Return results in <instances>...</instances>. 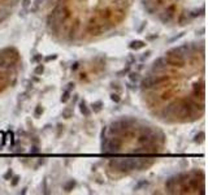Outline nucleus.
<instances>
[{"label": "nucleus", "instance_id": "20e7f679", "mask_svg": "<svg viewBox=\"0 0 208 195\" xmlns=\"http://www.w3.org/2000/svg\"><path fill=\"white\" fill-rule=\"evenodd\" d=\"M146 47V43L144 42H142V40H133V42H130V44H129V48L130 49H140V48H144Z\"/></svg>", "mask_w": 208, "mask_h": 195}, {"label": "nucleus", "instance_id": "c756f323", "mask_svg": "<svg viewBox=\"0 0 208 195\" xmlns=\"http://www.w3.org/2000/svg\"><path fill=\"white\" fill-rule=\"evenodd\" d=\"M73 88H74V83H73V82L68 83V86H66V90H68V91H70V90H73Z\"/></svg>", "mask_w": 208, "mask_h": 195}, {"label": "nucleus", "instance_id": "f03ea898", "mask_svg": "<svg viewBox=\"0 0 208 195\" xmlns=\"http://www.w3.org/2000/svg\"><path fill=\"white\" fill-rule=\"evenodd\" d=\"M140 88L142 91H150V90H153V85H152V77L151 74L148 73L144 78L140 79Z\"/></svg>", "mask_w": 208, "mask_h": 195}, {"label": "nucleus", "instance_id": "ddd939ff", "mask_svg": "<svg viewBox=\"0 0 208 195\" xmlns=\"http://www.w3.org/2000/svg\"><path fill=\"white\" fill-rule=\"evenodd\" d=\"M72 114H73V108H70V107H68V108H65L62 111V117H65V118H70Z\"/></svg>", "mask_w": 208, "mask_h": 195}, {"label": "nucleus", "instance_id": "dca6fc26", "mask_svg": "<svg viewBox=\"0 0 208 195\" xmlns=\"http://www.w3.org/2000/svg\"><path fill=\"white\" fill-rule=\"evenodd\" d=\"M43 72H44V65H42V64L36 65L35 69H34V73H35V74H38V75H40Z\"/></svg>", "mask_w": 208, "mask_h": 195}, {"label": "nucleus", "instance_id": "a878e982", "mask_svg": "<svg viewBox=\"0 0 208 195\" xmlns=\"http://www.w3.org/2000/svg\"><path fill=\"white\" fill-rule=\"evenodd\" d=\"M150 55H151V51H146L144 53L140 56V60H142V61H144L146 59H148V57H150Z\"/></svg>", "mask_w": 208, "mask_h": 195}, {"label": "nucleus", "instance_id": "f8f14e48", "mask_svg": "<svg viewBox=\"0 0 208 195\" xmlns=\"http://www.w3.org/2000/svg\"><path fill=\"white\" fill-rule=\"evenodd\" d=\"M146 186H148V181H147V179H142V181H139L134 186V190H135V191H138V190H140L142 187H146Z\"/></svg>", "mask_w": 208, "mask_h": 195}, {"label": "nucleus", "instance_id": "f257e3e1", "mask_svg": "<svg viewBox=\"0 0 208 195\" xmlns=\"http://www.w3.org/2000/svg\"><path fill=\"white\" fill-rule=\"evenodd\" d=\"M122 143H124V140H122L121 137L111 138V139H108V142H107L105 152H111V153L118 152V151L121 150V147H122Z\"/></svg>", "mask_w": 208, "mask_h": 195}, {"label": "nucleus", "instance_id": "7c9ffc66", "mask_svg": "<svg viewBox=\"0 0 208 195\" xmlns=\"http://www.w3.org/2000/svg\"><path fill=\"white\" fill-rule=\"evenodd\" d=\"M183 34H185V33H181V34H179V35H177V36H174V38H172L169 42H174V40H177V39H179V38H181V36H183Z\"/></svg>", "mask_w": 208, "mask_h": 195}, {"label": "nucleus", "instance_id": "423d86ee", "mask_svg": "<svg viewBox=\"0 0 208 195\" xmlns=\"http://www.w3.org/2000/svg\"><path fill=\"white\" fill-rule=\"evenodd\" d=\"M164 14H166L168 17L170 18H174V14H176V5L172 4V5H168V7L165 8V9L163 10Z\"/></svg>", "mask_w": 208, "mask_h": 195}, {"label": "nucleus", "instance_id": "9b49d317", "mask_svg": "<svg viewBox=\"0 0 208 195\" xmlns=\"http://www.w3.org/2000/svg\"><path fill=\"white\" fill-rule=\"evenodd\" d=\"M92 111L95 112V113H99V112L103 109V103L101 101H96V103H92Z\"/></svg>", "mask_w": 208, "mask_h": 195}, {"label": "nucleus", "instance_id": "39448f33", "mask_svg": "<svg viewBox=\"0 0 208 195\" xmlns=\"http://www.w3.org/2000/svg\"><path fill=\"white\" fill-rule=\"evenodd\" d=\"M191 20H192V18L190 17L187 13H181V14H179V17H178V23H179V25H187V23L191 22Z\"/></svg>", "mask_w": 208, "mask_h": 195}, {"label": "nucleus", "instance_id": "4468645a", "mask_svg": "<svg viewBox=\"0 0 208 195\" xmlns=\"http://www.w3.org/2000/svg\"><path fill=\"white\" fill-rule=\"evenodd\" d=\"M204 137H205V134H204V131H199L196 135H195V138H194V140L196 143H202L203 140H204Z\"/></svg>", "mask_w": 208, "mask_h": 195}, {"label": "nucleus", "instance_id": "f3484780", "mask_svg": "<svg viewBox=\"0 0 208 195\" xmlns=\"http://www.w3.org/2000/svg\"><path fill=\"white\" fill-rule=\"evenodd\" d=\"M43 113V107L42 105H36L35 107V112H34V116L35 117H40Z\"/></svg>", "mask_w": 208, "mask_h": 195}, {"label": "nucleus", "instance_id": "393cba45", "mask_svg": "<svg viewBox=\"0 0 208 195\" xmlns=\"http://www.w3.org/2000/svg\"><path fill=\"white\" fill-rule=\"evenodd\" d=\"M133 62H135V56L134 55H129V57H127V65H131Z\"/></svg>", "mask_w": 208, "mask_h": 195}, {"label": "nucleus", "instance_id": "b1692460", "mask_svg": "<svg viewBox=\"0 0 208 195\" xmlns=\"http://www.w3.org/2000/svg\"><path fill=\"white\" fill-rule=\"evenodd\" d=\"M30 4H31V0H22V7H23V9H27V8L30 7Z\"/></svg>", "mask_w": 208, "mask_h": 195}, {"label": "nucleus", "instance_id": "aec40b11", "mask_svg": "<svg viewBox=\"0 0 208 195\" xmlns=\"http://www.w3.org/2000/svg\"><path fill=\"white\" fill-rule=\"evenodd\" d=\"M44 1H46V0H35V1H34V8H33V10H36L42 4H43Z\"/></svg>", "mask_w": 208, "mask_h": 195}, {"label": "nucleus", "instance_id": "7ed1b4c3", "mask_svg": "<svg viewBox=\"0 0 208 195\" xmlns=\"http://www.w3.org/2000/svg\"><path fill=\"white\" fill-rule=\"evenodd\" d=\"M10 14H12V9L8 7H3V9H0V23L4 22Z\"/></svg>", "mask_w": 208, "mask_h": 195}, {"label": "nucleus", "instance_id": "6ab92c4d", "mask_svg": "<svg viewBox=\"0 0 208 195\" xmlns=\"http://www.w3.org/2000/svg\"><path fill=\"white\" fill-rule=\"evenodd\" d=\"M42 59H43V56H42L40 53H36V55H34V56H33V59H31V62H39Z\"/></svg>", "mask_w": 208, "mask_h": 195}, {"label": "nucleus", "instance_id": "6e6552de", "mask_svg": "<svg viewBox=\"0 0 208 195\" xmlns=\"http://www.w3.org/2000/svg\"><path fill=\"white\" fill-rule=\"evenodd\" d=\"M187 14H189L191 18H195V17H199V16H203V14H204V7H202L200 9L190 10V12H187Z\"/></svg>", "mask_w": 208, "mask_h": 195}, {"label": "nucleus", "instance_id": "9d476101", "mask_svg": "<svg viewBox=\"0 0 208 195\" xmlns=\"http://www.w3.org/2000/svg\"><path fill=\"white\" fill-rule=\"evenodd\" d=\"M129 79H130V82L137 83L138 81L140 79L139 73H137V72H129Z\"/></svg>", "mask_w": 208, "mask_h": 195}, {"label": "nucleus", "instance_id": "72a5a7b5", "mask_svg": "<svg viewBox=\"0 0 208 195\" xmlns=\"http://www.w3.org/2000/svg\"><path fill=\"white\" fill-rule=\"evenodd\" d=\"M144 26H146V22H142V26H140V27L138 29V33H142L143 29H144Z\"/></svg>", "mask_w": 208, "mask_h": 195}, {"label": "nucleus", "instance_id": "5701e85b", "mask_svg": "<svg viewBox=\"0 0 208 195\" xmlns=\"http://www.w3.org/2000/svg\"><path fill=\"white\" fill-rule=\"evenodd\" d=\"M12 174H13L12 169H8L7 173L4 174V179H10V178H12Z\"/></svg>", "mask_w": 208, "mask_h": 195}, {"label": "nucleus", "instance_id": "2eb2a0df", "mask_svg": "<svg viewBox=\"0 0 208 195\" xmlns=\"http://www.w3.org/2000/svg\"><path fill=\"white\" fill-rule=\"evenodd\" d=\"M69 98H70V91L64 90V92H62V95H61V101L62 103H66V101L69 100Z\"/></svg>", "mask_w": 208, "mask_h": 195}, {"label": "nucleus", "instance_id": "0eeeda50", "mask_svg": "<svg viewBox=\"0 0 208 195\" xmlns=\"http://www.w3.org/2000/svg\"><path fill=\"white\" fill-rule=\"evenodd\" d=\"M79 111H81V113H82L83 116H86V117H88V116H90V113H91L85 100H82V101L79 103Z\"/></svg>", "mask_w": 208, "mask_h": 195}, {"label": "nucleus", "instance_id": "4be33fe9", "mask_svg": "<svg viewBox=\"0 0 208 195\" xmlns=\"http://www.w3.org/2000/svg\"><path fill=\"white\" fill-rule=\"evenodd\" d=\"M18 182H20V177H18V176H14V177L12 178V182H10V185H12V186H17Z\"/></svg>", "mask_w": 208, "mask_h": 195}, {"label": "nucleus", "instance_id": "c85d7f7f", "mask_svg": "<svg viewBox=\"0 0 208 195\" xmlns=\"http://www.w3.org/2000/svg\"><path fill=\"white\" fill-rule=\"evenodd\" d=\"M127 86V88H130V90H137V85H135V83H129V85H126Z\"/></svg>", "mask_w": 208, "mask_h": 195}, {"label": "nucleus", "instance_id": "cd10ccee", "mask_svg": "<svg viewBox=\"0 0 208 195\" xmlns=\"http://www.w3.org/2000/svg\"><path fill=\"white\" fill-rule=\"evenodd\" d=\"M55 59H57V55H51V56L44 57V60H46V61H51V60H55Z\"/></svg>", "mask_w": 208, "mask_h": 195}, {"label": "nucleus", "instance_id": "473e14b6", "mask_svg": "<svg viewBox=\"0 0 208 195\" xmlns=\"http://www.w3.org/2000/svg\"><path fill=\"white\" fill-rule=\"evenodd\" d=\"M156 38H157V34H153V35L147 36V39H148V40H153V39H156Z\"/></svg>", "mask_w": 208, "mask_h": 195}, {"label": "nucleus", "instance_id": "a211bd4d", "mask_svg": "<svg viewBox=\"0 0 208 195\" xmlns=\"http://www.w3.org/2000/svg\"><path fill=\"white\" fill-rule=\"evenodd\" d=\"M130 72V65H127L126 68H124V69L122 70H120L118 73H117V75H118V77H122V75H125V74H127V73Z\"/></svg>", "mask_w": 208, "mask_h": 195}, {"label": "nucleus", "instance_id": "412c9836", "mask_svg": "<svg viewBox=\"0 0 208 195\" xmlns=\"http://www.w3.org/2000/svg\"><path fill=\"white\" fill-rule=\"evenodd\" d=\"M111 99H112V101H114V103H118V101L121 100V98H120L118 94H112V95H111Z\"/></svg>", "mask_w": 208, "mask_h": 195}, {"label": "nucleus", "instance_id": "2f4dec72", "mask_svg": "<svg viewBox=\"0 0 208 195\" xmlns=\"http://www.w3.org/2000/svg\"><path fill=\"white\" fill-rule=\"evenodd\" d=\"M78 68H79V64H78V62H74V64L72 65V70H77Z\"/></svg>", "mask_w": 208, "mask_h": 195}, {"label": "nucleus", "instance_id": "f704fd0d", "mask_svg": "<svg viewBox=\"0 0 208 195\" xmlns=\"http://www.w3.org/2000/svg\"><path fill=\"white\" fill-rule=\"evenodd\" d=\"M143 68H144V65H143V64H140V65H138V69H139V70H142V69H143Z\"/></svg>", "mask_w": 208, "mask_h": 195}, {"label": "nucleus", "instance_id": "1a4fd4ad", "mask_svg": "<svg viewBox=\"0 0 208 195\" xmlns=\"http://www.w3.org/2000/svg\"><path fill=\"white\" fill-rule=\"evenodd\" d=\"M75 185H77V182H75L74 179H69V181L64 185V190H65V191H68V192L72 191V190L75 187Z\"/></svg>", "mask_w": 208, "mask_h": 195}, {"label": "nucleus", "instance_id": "bb28decb", "mask_svg": "<svg viewBox=\"0 0 208 195\" xmlns=\"http://www.w3.org/2000/svg\"><path fill=\"white\" fill-rule=\"evenodd\" d=\"M30 152L31 153H38L39 152V147L36 144H34V146H31V148H30Z\"/></svg>", "mask_w": 208, "mask_h": 195}]
</instances>
